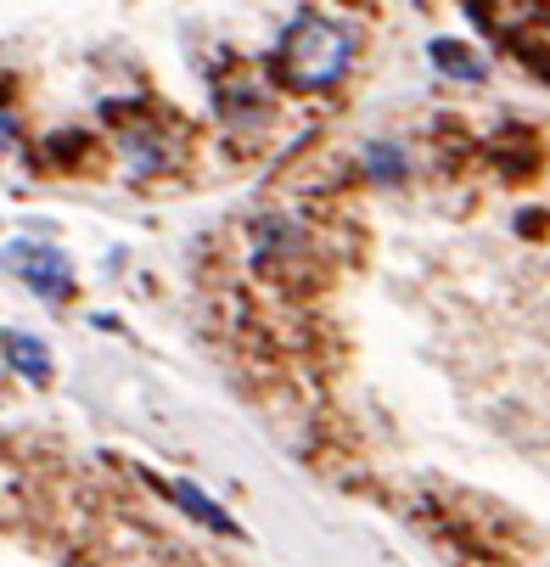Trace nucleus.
I'll return each instance as SVG.
<instances>
[{
    "label": "nucleus",
    "instance_id": "nucleus-4",
    "mask_svg": "<svg viewBox=\"0 0 550 567\" xmlns=\"http://www.w3.org/2000/svg\"><path fill=\"white\" fill-rule=\"evenodd\" d=\"M175 495H180V506H186L197 523H208V528H219V534H236V528H230V517H225V512H219V506H214L203 489H191V483H175Z\"/></svg>",
    "mask_w": 550,
    "mask_h": 567
},
{
    "label": "nucleus",
    "instance_id": "nucleus-6",
    "mask_svg": "<svg viewBox=\"0 0 550 567\" xmlns=\"http://www.w3.org/2000/svg\"><path fill=\"white\" fill-rule=\"evenodd\" d=\"M433 56H444V68H460L466 79H478V62H471L466 51H455V45H433Z\"/></svg>",
    "mask_w": 550,
    "mask_h": 567
},
{
    "label": "nucleus",
    "instance_id": "nucleus-7",
    "mask_svg": "<svg viewBox=\"0 0 550 567\" xmlns=\"http://www.w3.org/2000/svg\"><path fill=\"white\" fill-rule=\"evenodd\" d=\"M12 146H18V118H12L7 107H0V157H7Z\"/></svg>",
    "mask_w": 550,
    "mask_h": 567
},
{
    "label": "nucleus",
    "instance_id": "nucleus-1",
    "mask_svg": "<svg viewBox=\"0 0 550 567\" xmlns=\"http://www.w3.org/2000/svg\"><path fill=\"white\" fill-rule=\"evenodd\" d=\"M349 62H354V40L326 18H298L281 40V73L298 91L338 85V79L349 73Z\"/></svg>",
    "mask_w": 550,
    "mask_h": 567
},
{
    "label": "nucleus",
    "instance_id": "nucleus-5",
    "mask_svg": "<svg viewBox=\"0 0 550 567\" xmlns=\"http://www.w3.org/2000/svg\"><path fill=\"white\" fill-rule=\"evenodd\" d=\"M365 169H371L376 181H399V175H405V157H399V146H371V152H365Z\"/></svg>",
    "mask_w": 550,
    "mask_h": 567
},
{
    "label": "nucleus",
    "instance_id": "nucleus-3",
    "mask_svg": "<svg viewBox=\"0 0 550 567\" xmlns=\"http://www.w3.org/2000/svg\"><path fill=\"white\" fill-rule=\"evenodd\" d=\"M0 349H7V360H12L29 382H45V377H51V354H45L40 338H29V332H7V338H0Z\"/></svg>",
    "mask_w": 550,
    "mask_h": 567
},
{
    "label": "nucleus",
    "instance_id": "nucleus-2",
    "mask_svg": "<svg viewBox=\"0 0 550 567\" xmlns=\"http://www.w3.org/2000/svg\"><path fill=\"white\" fill-rule=\"evenodd\" d=\"M0 265H7L12 276H23L40 298H68L73 292V265H68V254L51 248V241H12V248L0 254Z\"/></svg>",
    "mask_w": 550,
    "mask_h": 567
}]
</instances>
